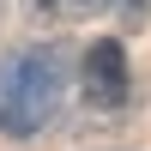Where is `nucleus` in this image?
I'll list each match as a JSON object with an SVG mask.
<instances>
[{
  "mask_svg": "<svg viewBox=\"0 0 151 151\" xmlns=\"http://www.w3.org/2000/svg\"><path fill=\"white\" fill-rule=\"evenodd\" d=\"M79 91L91 109H121L133 91V67H127V48L115 36H97L91 48L79 55Z\"/></svg>",
  "mask_w": 151,
  "mask_h": 151,
  "instance_id": "2",
  "label": "nucleus"
},
{
  "mask_svg": "<svg viewBox=\"0 0 151 151\" xmlns=\"http://www.w3.org/2000/svg\"><path fill=\"white\" fill-rule=\"evenodd\" d=\"M36 12H48V18H91V12H109V0H36Z\"/></svg>",
  "mask_w": 151,
  "mask_h": 151,
  "instance_id": "3",
  "label": "nucleus"
},
{
  "mask_svg": "<svg viewBox=\"0 0 151 151\" xmlns=\"http://www.w3.org/2000/svg\"><path fill=\"white\" fill-rule=\"evenodd\" d=\"M109 6H121V18H127V24H145V12H151V0H109Z\"/></svg>",
  "mask_w": 151,
  "mask_h": 151,
  "instance_id": "4",
  "label": "nucleus"
},
{
  "mask_svg": "<svg viewBox=\"0 0 151 151\" xmlns=\"http://www.w3.org/2000/svg\"><path fill=\"white\" fill-rule=\"evenodd\" d=\"M67 85H73V48L67 42H42V48L0 60V133L6 139H36L42 127H55Z\"/></svg>",
  "mask_w": 151,
  "mask_h": 151,
  "instance_id": "1",
  "label": "nucleus"
}]
</instances>
